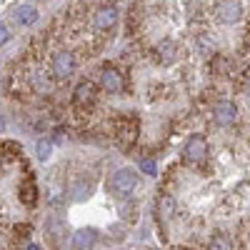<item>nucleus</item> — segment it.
<instances>
[{
    "instance_id": "5",
    "label": "nucleus",
    "mask_w": 250,
    "mask_h": 250,
    "mask_svg": "<svg viewBox=\"0 0 250 250\" xmlns=\"http://www.w3.org/2000/svg\"><path fill=\"white\" fill-rule=\"evenodd\" d=\"M73 70H75V58L70 53H58L53 58V75L55 78H60V80L62 78H70Z\"/></svg>"
},
{
    "instance_id": "10",
    "label": "nucleus",
    "mask_w": 250,
    "mask_h": 250,
    "mask_svg": "<svg viewBox=\"0 0 250 250\" xmlns=\"http://www.w3.org/2000/svg\"><path fill=\"white\" fill-rule=\"evenodd\" d=\"M13 15H15V20H18L20 25H33L35 20H38V10L33 5H18L13 10Z\"/></svg>"
},
{
    "instance_id": "8",
    "label": "nucleus",
    "mask_w": 250,
    "mask_h": 250,
    "mask_svg": "<svg viewBox=\"0 0 250 250\" xmlns=\"http://www.w3.org/2000/svg\"><path fill=\"white\" fill-rule=\"evenodd\" d=\"M73 100H75V105H90V103L95 100V85L90 80L80 83V85L75 88V93H73Z\"/></svg>"
},
{
    "instance_id": "7",
    "label": "nucleus",
    "mask_w": 250,
    "mask_h": 250,
    "mask_svg": "<svg viewBox=\"0 0 250 250\" xmlns=\"http://www.w3.org/2000/svg\"><path fill=\"white\" fill-rule=\"evenodd\" d=\"M98 240V233L93 230V228H83V230H78L73 235V248L75 250H90Z\"/></svg>"
},
{
    "instance_id": "19",
    "label": "nucleus",
    "mask_w": 250,
    "mask_h": 250,
    "mask_svg": "<svg viewBox=\"0 0 250 250\" xmlns=\"http://www.w3.org/2000/svg\"><path fill=\"white\" fill-rule=\"evenodd\" d=\"M28 250H40V248H38V245H30V248H28Z\"/></svg>"
},
{
    "instance_id": "16",
    "label": "nucleus",
    "mask_w": 250,
    "mask_h": 250,
    "mask_svg": "<svg viewBox=\"0 0 250 250\" xmlns=\"http://www.w3.org/2000/svg\"><path fill=\"white\" fill-rule=\"evenodd\" d=\"M10 40V30H8V25L5 23H0V48H3L5 43Z\"/></svg>"
},
{
    "instance_id": "9",
    "label": "nucleus",
    "mask_w": 250,
    "mask_h": 250,
    "mask_svg": "<svg viewBox=\"0 0 250 250\" xmlns=\"http://www.w3.org/2000/svg\"><path fill=\"white\" fill-rule=\"evenodd\" d=\"M235 120V105L230 100H223L218 103V108H215V123L218 125H233Z\"/></svg>"
},
{
    "instance_id": "15",
    "label": "nucleus",
    "mask_w": 250,
    "mask_h": 250,
    "mask_svg": "<svg viewBox=\"0 0 250 250\" xmlns=\"http://www.w3.org/2000/svg\"><path fill=\"white\" fill-rule=\"evenodd\" d=\"M140 170H143V173H148V175H155V173H158L155 160H143V163H140Z\"/></svg>"
},
{
    "instance_id": "2",
    "label": "nucleus",
    "mask_w": 250,
    "mask_h": 250,
    "mask_svg": "<svg viewBox=\"0 0 250 250\" xmlns=\"http://www.w3.org/2000/svg\"><path fill=\"white\" fill-rule=\"evenodd\" d=\"M93 25L98 33H108L118 25V8L113 5H105V8H100L95 15H93Z\"/></svg>"
},
{
    "instance_id": "3",
    "label": "nucleus",
    "mask_w": 250,
    "mask_h": 250,
    "mask_svg": "<svg viewBox=\"0 0 250 250\" xmlns=\"http://www.w3.org/2000/svg\"><path fill=\"white\" fill-rule=\"evenodd\" d=\"M208 155V143L203 135H190V140L185 143V158L190 163H200Z\"/></svg>"
},
{
    "instance_id": "1",
    "label": "nucleus",
    "mask_w": 250,
    "mask_h": 250,
    "mask_svg": "<svg viewBox=\"0 0 250 250\" xmlns=\"http://www.w3.org/2000/svg\"><path fill=\"white\" fill-rule=\"evenodd\" d=\"M108 188H110V193H115V195H130L135 188H138V175H135V170H130V168L115 170V173L110 175Z\"/></svg>"
},
{
    "instance_id": "14",
    "label": "nucleus",
    "mask_w": 250,
    "mask_h": 250,
    "mask_svg": "<svg viewBox=\"0 0 250 250\" xmlns=\"http://www.w3.org/2000/svg\"><path fill=\"white\" fill-rule=\"evenodd\" d=\"M35 150H38V158H40V160H48V158H50V153H53V145H50L48 140H38Z\"/></svg>"
},
{
    "instance_id": "6",
    "label": "nucleus",
    "mask_w": 250,
    "mask_h": 250,
    "mask_svg": "<svg viewBox=\"0 0 250 250\" xmlns=\"http://www.w3.org/2000/svg\"><path fill=\"white\" fill-rule=\"evenodd\" d=\"M100 83L108 93H123V88H125V80L115 68H103L100 70Z\"/></svg>"
},
{
    "instance_id": "11",
    "label": "nucleus",
    "mask_w": 250,
    "mask_h": 250,
    "mask_svg": "<svg viewBox=\"0 0 250 250\" xmlns=\"http://www.w3.org/2000/svg\"><path fill=\"white\" fill-rule=\"evenodd\" d=\"M48 235H50V245H53L55 250H60L62 238H65V225H62L60 220H50V223H48Z\"/></svg>"
},
{
    "instance_id": "18",
    "label": "nucleus",
    "mask_w": 250,
    "mask_h": 250,
    "mask_svg": "<svg viewBox=\"0 0 250 250\" xmlns=\"http://www.w3.org/2000/svg\"><path fill=\"white\" fill-rule=\"evenodd\" d=\"M245 88H248V93H250V73H248V80H245Z\"/></svg>"
},
{
    "instance_id": "17",
    "label": "nucleus",
    "mask_w": 250,
    "mask_h": 250,
    "mask_svg": "<svg viewBox=\"0 0 250 250\" xmlns=\"http://www.w3.org/2000/svg\"><path fill=\"white\" fill-rule=\"evenodd\" d=\"M3 130H5V118L0 115V133H3Z\"/></svg>"
},
{
    "instance_id": "12",
    "label": "nucleus",
    "mask_w": 250,
    "mask_h": 250,
    "mask_svg": "<svg viewBox=\"0 0 250 250\" xmlns=\"http://www.w3.org/2000/svg\"><path fill=\"white\" fill-rule=\"evenodd\" d=\"M175 58V43L173 40H163V43L158 45V60L160 62H170Z\"/></svg>"
},
{
    "instance_id": "13",
    "label": "nucleus",
    "mask_w": 250,
    "mask_h": 250,
    "mask_svg": "<svg viewBox=\"0 0 250 250\" xmlns=\"http://www.w3.org/2000/svg\"><path fill=\"white\" fill-rule=\"evenodd\" d=\"M208 250H233V243H230V238H228V235H220V233H218V235L210 240Z\"/></svg>"
},
{
    "instance_id": "4",
    "label": "nucleus",
    "mask_w": 250,
    "mask_h": 250,
    "mask_svg": "<svg viewBox=\"0 0 250 250\" xmlns=\"http://www.w3.org/2000/svg\"><path fill=\"white\" fill-rule=\"evenodd\" d=\"M215 15H218L220 23H238L240 15H243V5L238 3V0H225V3L218 5Z\"/></svg>"
}]
</instances>
